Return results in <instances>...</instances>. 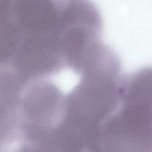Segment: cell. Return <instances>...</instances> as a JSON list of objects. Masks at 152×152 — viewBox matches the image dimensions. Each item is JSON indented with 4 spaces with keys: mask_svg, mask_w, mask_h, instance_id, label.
Returning <instances> with one entry per match:
<instances>
[{
    "mask_svg": "<svg viewBox=\"0 0 152 152\" xmlns=\"http://www.w3.org/2000/svg\"><path fill=\"white\" fill-rule=\"evenodd\" d=\"M101 140L106 152H152V66L123 75Z\"/></svg>",
    "mask_w": 152,
    "mask_h": 152,
    "instance_id": "6da1fadb",
    "label": "cell"
},
{
    "mask_svg": "<svg viewBox=\"0 0 152 152\" xmlns=\"http://www.w3.org/2000/svg\"><path fill=\"white\" fill-rule=\"evenodd\" d=\"M105 45H104V46H105ZM104 47H103V48H104ZM102 48H101V49H102ZM100 50H99V51H100ZM99 51H98V52H99ZM97 53H96V54H97ZM96 54H95V55H96ZM94 56H93V57H94ZM89 62H88V63H89Z\"/></svg>",
    "mask_w": 152,
    "mask_h": 152,
    "instance_id": "7a4b0ae2",
    "label": "cell"
}]
</instances>
